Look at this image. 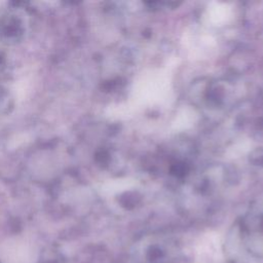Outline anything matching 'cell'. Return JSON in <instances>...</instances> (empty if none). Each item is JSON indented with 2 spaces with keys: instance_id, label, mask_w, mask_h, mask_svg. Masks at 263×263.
<instances>
[{
  "instance_id": "1",
  "label": "cell",
  "mask_w": 263,
  "mask_h": 263,
  "mask_svg": "<svg viewBox=\"0 0 263 263\" xmlns=\"http://www.w3.org/2000/svg\"><path fill=\"white\" fill-rule=\"evenodd\" d=\"M208 243L201 242V245L197 249V258L202 262H210L218 260L221 255V250L219 243L216 241H206Z\"/></svg>"
}]
</instances>
